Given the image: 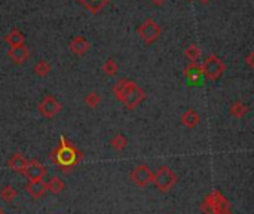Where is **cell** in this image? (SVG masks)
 <instances>
[{
  "mask_svg": "<svg viewBox=\"0 0 254 214\" xmlns=\"http://www.w3.org/2000/svg\"><path fill=\"white\" fill-rule=\"evenodd\" d=\"M37 109H39V113H40L43 118L52 119V118H55V116L61 112L63 106H61V103H60L54 95H45V97L42 98V101L39 103Z\"/></svg>",
  "mask_w": 254,
  "mask_h": 214,
  "instance_id": "7",
  "label": "cell"
},
{
  "mask_svg": "<svg viewBox=\"0 0 254 214\" xmlns=\"http://www.w3.org/2000/svg\"><path fill=\"white\" fill-rule=\"evenodd\" d=\"M33 71H34V75L39 76V78H45L49 75V71H51V64L46 61V60H39L34 67H33Z\"/></svg>",
  "mask_w": 254,
  "mask_h": 214,
  "instance_id": "19",
  "label": "cell"
},
{
  "mask_svg": "<svg viewBox=\"0 0 254 214\" xmlns=\"http://www.w3.org/2000/svg\"><path fill=\"white\" fill-rule=\"evenodd\" d=\"M110 146L115 149V151H118V152H121V151H124L127 146H128V138L124 135V134H116L112 140H110Z\"/></svg>",
  "mask_w": 254,
  "mask_h": 214,
  "instance_id": "20",
  "label": "cell"
},
{
  "mask_svg": "<svg viewBox=\"0 0 254 214\" xmlns=\"http://www.w3.org/2000/svg\"><path fill=\"white\" fill-rule=\"evenodd\" d=\"M201 2H202V3H208V2H210V0H201Z\"/></svg>",
  "mask_w": 254,
  "mask_h": 214,
  "instance_id": "28",
  "label": "cell"
},
{
  "mask_svg": "<svg viewBox=\"0 0 254 214\" xmlns=\"http://www.w3.org/2000/svg\"><path fill=\"white\" fill-rule=\"evenodd\" d=\"M201 70H202V76H205L208 81L214 82V81H219L223 76V73L226 71V65H224L222 58H219L217 55L211 54L202 62Z\"/></svg>",
  "mask_w": 254,
  "mask_h": 214,
  "instance_id": "5",
  "label": "cell"
},
{
  "mask_svg": "<svg viewBox=\"0 0 254 214\" xmlns=\"http://www.w3.org/2000/svg\"><path fill=\"white\" fill-rule=\"evenodd\" d=\"M15 198H17V190L11 184H5L2 190H0V199L3 202H12Z\"/></svg>",
  "mask_w": 254,
  "mask_h": 214,
  "instance_id": "21",
  "label": "cell"
},
{
  "mask_svg": "<svg viewBox=\"0 0 254 214\" xmlns=\"http://www.w3.org/2000/svg\"><path fill=\"white\" fill-rule=\"evenodd\" d=\"M27 164H29V161L21 155V153H14L11 158H9V161H8V167H9V170L11 171H14V173H20V174H23L24 171H26V167H27Z\"/></svg>",
  "mask_w": 254,
  "mask_h": 214,
  "instance_id": "13",
  "label": "cell"
},
{
  "mask_svg": "<svg viewBox=\"0 0 254 214\" xmlns=\"http://www.w3.org/2000/svg\"><path fill=\"white\" fill-rule=\"evenodd\" d=\"M185 55H186L188 60H190V62H198V60L202 55V51H201V48L198 45H189L185 49Z\"/></svg>",
  "mask_w": 254,
  "mask_h": 214,
  "instance_id": "22",
  "label": "cell"
},
{
  "mask_svg": "<svg viewBox=\"0 0 254 214\" xmlns=\"http://www.w3.org/2000/svg\"><path fill=\"white\" fill-rule=\"evenodd\" d=\"M179 182V177L177 174L168 167H159L155 173H153V180L152 183L155 184V187L159 190V192H169L174 186L176 183Z\"/></svg>",
  "mask_w": 254,
  "mask_h": 214,
  "instance_id": "4",
  "label": "cell"
},
{
  "mask_svg": "<svg viewBox=\"0 0 254 214\" xmlns=\"http://www.w3.org/2000/svg\"><path fill=\"white\" fill-rule=\"evenodd\" d=\"M113 92L128 110L138 107L146 98V92L131 79H121L113 87Z\"/></svg>",
  "mask_w": 254,
  "mask_h": 214,
  "instance_id": "2",
  "label": "cell"
},
{
  "mask_svg": "<svg viewBox=\"0 0 254 214\" xmlns=\"http://www.w3.org/2000/svg\"><path fill=\"white\" fill-rule=\"evenodd\" d=\"M100 103H101V97L97 91H91L85 95V104L91 109H97L100 106Z\"/></svg>",
  "mask_w": 254,
  "mask_h": 214,
  "instance_id": "24",
  "label": "cell"
},
{
  "mask_svg": "<svg viewBox=\"0 0 254 214\" xmlns=\"http://www.w3.org/2000/svg\"><path fill=\"white\" fill-rule=\"evenodd\" d=\"M118 70H119V65L118 62L113 60V58H107L106 62L103 64V71H104V75L106 76H116L118 75Z\"/></svg>",
  "mask_w": 254,
  "mask_h": 214,
  "instance_id": "23",
  "label": "cell"
},
{
  "mask_svg": "<svg viewBox=\"0 0 254 214\" xmlns=\"http://www.w3.org/2000/svg\"><path fill=\"white\" fill-rule=\"evenodd\" d=\"M253 58H254V54H253V52H250V54H248V57L245 58V61H247V64H248V67H250V68H253V67H254Z\"/></svg>",
  "mask_w": 254,
  "mask_h": 214,
  "instance_id": "25",
  "label": "cell"
},
{
  "mask_svg": "<svg viewBox=\"0 0 254 214\" xmlns=\"http://www.w3.org/2000/svg\"><path fill=\"white\" fill-rule=\"evenodd\" d=\"M6 42L11 45V48H12V46H20V45H24V43H26V36H24V33H23L21 30L14 29L12 31L8 33Z\"/></svg>",
  "mask_w": 254,
  "mask_h": 214,
  "instance_id": "16",
  "label": "cell"
},
{
  "mask_svg": "<svg viewBox=\"0 0 254 214\" xmlns=\"http://www.w3.org/2000/svg\"><path fill=\"white\" fill-rule=\"evenodd\" d=\"M68 48H70V51H71L74 55H85V54H87V52L90 51L91 43H90L87 39H85V37L77 36V37H74V39L70 42Z\"/></svg>",
  "mask_w": 254,
  "mask_h": 214,
  "instance_id": "12",
  "label": "cell"
},
{
  "mask_svg": "<svg viewBox=\"0 0 254 214\" xmlns=\"http://www.w3.org/2000/svg\"><path fill=\"white\" fill-rule=\"evenodd\" d=\"M185 76L186 79L190 82V84H196L199 82V79L202 78V70H201V65L198 62H190L186 70H185Z\"/></svg>",
  "mask_w": 254,
  "mask_h": 214,
  "instance_id": "15",
  "label": "cell"
},
{
  "mask_svg": "<svg viewBox=\"0 0 254 214\" xmlns=\"http://www.w3.org/2000/svg\"><path fill=\"white\" fill-rule=\"evenodd\" d=\"M129 179H131V182L135 186H138V187H147L152 183V180H153V173H152V170L147 165H138V167H135L131 171Z\"/></svg>",
  "mask_w": 254,
  "mask_h": 214,
  "instance_id": "8",
  "label": "cell"
},
{
  "mask_svg": "<svg viewBox=\"0 0 254 214\" xmlns=\"http://www.w3.org/2000/svg\"><path fill=\"white\" fill-rule=\"evenodd\" d=\"M26 176V179H29V182H34V180H43L46 176V167L43 164H40L39 161H30L26 167V171L23 173Z\"/></svg>",
  "mask_w": 254,
  "mask_h": 214,
  "instance_id": "9",
  "label": "cell"
},
{
  "mask_svg": "<svg viewBox=\"0 0 254 214\" xmlns=\"http://www.w3.org/2000/svg\"><path fill=\"white\" fill-rule=\"evenodd\" d=\"M227 210H230V202L219 190L210 192L201 204V211L204 214H220Z\"/></svg>",
  "mask_w": 254,
  "mask_h": 214,
  "instance_id": "3",
  "label": "cell"
},
{
  "mask_svg": "<svg viewBox=\"0 0 254 214\" xmlns=\"http://www.w3.org/2000/svg\"><path fill=\"white\" fill-rule=\"evenodd\" d=\"M248 106L242 101H233L229 107V113L235 118H242L248 113Z\"/></svg>",
  "mask_w": 254,
  "mask_h": 214,
  "instance_id": "18",
  "label": "cell"
},
{
  "mask_svg": "<svg viewBox=\"0 0 254 214\" xmlns=\"http://www.w3.org/2000/svg\"><path fill=\"white\" fill-rule=\"evenodd\" d=\"M137 31H138V36L143 39V42L147 43V45L155 43V42L160 37V34H162V29H160L159 24H158L155 20H152V18L146 20V21L137 29Z\"/></svg>",
  "mask_w": 254,
  "mask_h": 214,
  "instance_id": "6",
  "label": "cell"
},
{
  "mask_svg": "<svg viewBox=\"0 0 254 214\" xmlns=\"http://www.w3.org/2000/svg\"><path fill=\"white\" fill-rule=\"evenodd\" d=\"M0 214H5V213H3V211H2V210H0Z\"/></svg>",
  "mask_w": 254,
  "mask_h": 214,
  "instance_id": "29",
  "label": "cell"
},
{
  "mask_svg": "<svg viewBox=\"0 0 254 214\" xmlns=\"http://www.w3.org/2000/svg\"><path fill=\"white\" fill-rule=\"evenodd\" d=\"M26 190L30 196H33L34 199H40L46 195V183L43 180H34V182H29L26 184Z\"/></svg>",
  "mask_w": 254,
  "mask_h": 214,
  "instance_id": "11",
  "label": "cell"
},
{
  "mask_svg": "<svg viewBox=\"0 0 254 214\" xmlns=\"http://www.w3.org/2000/svg\"><path fill=\"white\" fill-rule=\"evenodd\" d=\"M49 161L55 164L61 173L68 174L83 161V152L79 151L70 140L61 135L58 146L49 153Z\"/></svg>",
  "mask_w": 254,
  "mask_h": 214,
  "instance_id": "1",
  "label": "cell"
},
{
  "mask_svg": "<svg viewBox=\"0 0 254 214\" xmlns=\"http://www.w3.org/2000/svg\"><path fill=\"white\" fill-rule=\"evenodd\" d=\"M201 122V116L198 115V112H195L193 109H188L183 115H182V123L189 128L193 129L195 126H198Z\"/></svg>",
  "mask_w": 254,
  "mask_h": 214,
  "instance_id": "14",
  "label": "cell"
},
{
  "mask_svg": "<svg viewBox=\"0 0 254 214\" xmlns=\"http://www.w3.org/2000/svg\"><path fill=\"white\" fill-rule=\"evenodd\" d=\"M165 2H166V0H152V3L156 5V6H162Z\"/></svg>",
  "mask_w": 254,
  "mask_h": 214,
  "instance_id": "26",
  "label": "cell"
},
{
  "mask_svg": "<svg viewBox=\"0 0 254 214\" xmlns=\"http://www.w3.org/2000/svg\"><path fill=\"white\" fill-rule=\"evenodd\" d=\"M8 57L12 60V62L15 64H24L29 57H30V51L26 45H20V46H12L8 52Z\"/></svg>",
  "mask_w": 254,
  "mask_h": 214,
  "instance_id": "10",
  "label": "cell"
},
{
  "mask_svg": "<svg viewBox=\"0 0 254 214\" xmlns=\"http://www.w3.org/2000/svg\"><path fill=\"white\" fill-rule=\"evenodd\" d=\"M65 189V183L60 177H51L46 183V190L52 195H60Z\"/></svg>",
  "mask_w": 254,
  "mask_h": 214,
  "instance_id": "17",
  "label": "cell"
},
{
  "mask_svg": "<svg viewBox=\"0 0 254 214\" xmlns=\"http://www.w3.org/2000/svg\"><path fill=\"white\" fill-rule=\"evenodd\" d=\"M220 214H233V213H232L230 210H227V211H223V213H220Z\"/></svg>",
  "mask_w": 254,
  "mask_h": 214,
  "instance_id": "27",
  "label": "cell"
}]
</instances>
